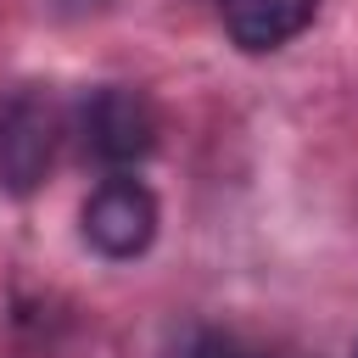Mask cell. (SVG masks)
<instances>
[{"label":"cell","mask_w":358,"mask_h":358,"mask_svg":"<svg viewBox=\"0 0 358 358\" xmlns=\"http://www.w3.org/2000/svg\"><path fill=\"white\" fill-rule=\"evenodd\" d=\"M67 134V112L50 84H17L0 101V190L34 196L56 162V145Z\"/></svg>","instance_id":"cell-1"},{"label":"cell","mask_w":358,"mask_h":358,"mask_svg":"<svg viewBox=\"0 0 358 358\" xmlns=\"http://www.w3.org/2000/svg\"><path fill=\"white\" fill-rule=\"evenodd\" d=\"M157 106L145 90L129 84H101L78 101V140L90 157H101L106 168H129L145 162L157 151Z\"/></svg>","instance_id":"cell-2"},{"label":"cell","mask_w":358,"mask_h":358,"mask_svg":"<svg viewBox=\"0 0 358 358\" xmlns=\"http://www.w3.org/2000/svg\"><path fill=\"white\" fill-rule=\"evenodd\" d=\"M84 241L101 252V257H140L145 246H151V235H157V196L140 185V179H129V173H112V179H101L95 190H90V201H84Z\"/></svg>","instance_id":"cell-3"},{"label":"cell","mask_w":358,"mask_h":358,"mask_svg":"<svg viewBox=\"0 0 358 358\" xmlns=\"http://www.w3.org/2000/svg\"><path fill=\"white\" fill-rule=\"evenodd\" d=\"M313 11H319V0H218L224 34L252 56L291 45L313 22Z\"/></svg>","instance_id":"cell-4"},{"label":"cell","mask_w":358,"mask_h":358,"mask_svg":"<svg viewBox=\"0 0 358 358\" xmlns=\"http://www.w3.org/2000/svg\"><path fill=\"white\" fill-rule=\"evenodd\" d=\"M173 358H246V352H241V341L224 336V330H190Z\"/></svg>","instance_id":"cell-5"},{"label":"cell","mask_w":358,"mask_h":358,"mask_svg":"<svg viewBox=\"0 0 358 358\" xmlns=\"http://www.w3.org/2000/svg\"><path fill=\"white\" fill-rule=\"evenodd\" d=\"M352 358H358V347H352Z\"/></svg>","instance_id":"cell-6"}]
</instances>
